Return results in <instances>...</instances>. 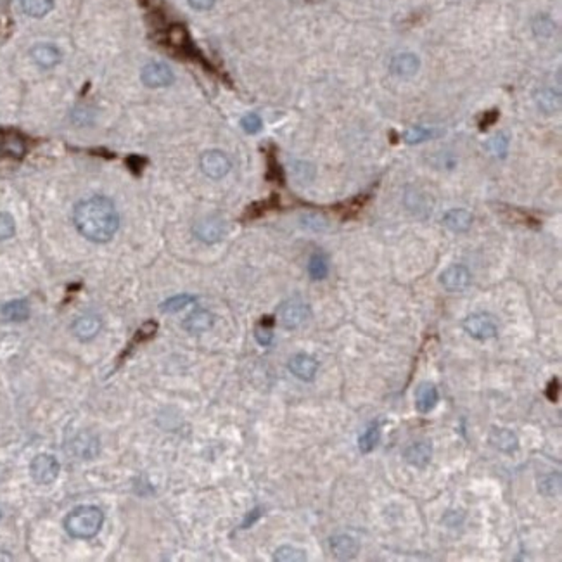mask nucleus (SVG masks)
Here are the masks:
<instances>
[{
  "label": "nucleus",
  "instance_id": "18",
  "mask_svg": "<svg viewBox=\"0 0 562 562\" xmlns=\"http://www.w3.org/2000/svg\"><path fill=\"white\" fill-rule=\"evenodd\" d=\"M488 440L492 443V447L504 451V453H512V451H515L519 448L517 436L507 428H492Z\"/></svg>",
  "mask_w": 562,
  "mask_h": 562
},
{
  "label": "nucleus",
  "instance_id": "8",
  "mask_svg": "<svg viewBox=\"0 0 562 562\" xmlns=\"http://www.w3.org/2000/svg\"><path fill=\"white\" fill-rule=\"evenodd\" d=\"M194 236L206 244H215L225 236V222L218 216H206L194 225Z\"/></svg>",
  "mask_w": 562,
  "mask_h": 562
},
{
  "label": "nucleus",
  "instance_id": "25",
  "mask_svg": "<svg viewBox=\"0 0 562 562\" xmlns=\"http://www.w3.org/2000/svg\"><path fill=\"white\" fill-rule=\"evenodd\" d=\"M21 9L30 17H44L54 7V0H19Z\"/></svg>",
  "mask_w": 562,
  "mask_h": 562
},
{
  "label": "nucleus",
  "instance_id": "27",
  "mask_svg": "<svg viewBox=\"0 0 562 562\" xmlns=\"http://www.w3.org/2000/svg\"><path fill=\"white\" fill-rule=\"evenodd\" d=\"M308 273L313 280H323L329 273V262L322 252H315L308 262Z\"/></svg>",
  "mask_w": 562,
  "mask_h": 562
},
{
  "label": "nucleus",
  "instance_id": "32",
  "mask_svg": "<svg viewBox=\"0 0 562 562\" xmlns=\"http://www.w3.org/2000/svg\"><path fill=\"white\" fill-rule=\"evenodd\" d=\"M486 149H488L495 158L505 159L508 152V137L505 134L493 135V137L486 142Z\"/></svg>",
  "mask_w": 562,
  "mask_h": 562
},
{
  "label": "nucleus",
  "instance_id": "26",
  "mask_svg": "<svg viewBox=\"0 0 562 562\" xmlns=\"http://www.w3.org/2000/svg\"><path fill=\"white\" fill-rule=\"evenodd\" d=\"M441 130H436V128H424V127H415L410 128L403 134V140L407 144L414 145V144H421V142L431 140V138L440 137Z\"/></svg>",
  "mask_w": 562,
  "mask_h": 562
},
{
  "label": "nucleus",
  "instance_id": "11",
  "mask_svg": "<svg viewBox=\"0 0 562 562\" xmlns=\"http://www.w3.org/2000/svg\"><path fill=\"white\" fill-rule=\"evenodd\" d=\"M287 367H289L294 377L305 380V383H310V380L315 379L316 371H319V362L307 353H296L291 357Z\"/></svg>",
  "mask_w": 562,
  "mask_h": 562
},
{
  "label": "nucleus",
  "instance_id": "3",
  "mask_svg": "<svg viewBox=\"0 0 562 562\" xmlns=\"http://www.w3.org/2000/svg\"><path fill=\"white\" fill-rule=\"evenodd\" d=\"M59 471H61V465H59L58 458L54 455L49 453H40L31 460L30 464V474L31 479H33L37 485L47 486L51 483H54L58 479Z\"/></svg>",
  "mask_w": 562,
  "mask_h": 562
},
{
  "label": "nucleus",
  "instance_id": "29",
  "mask_svg": "<svg viewBox=\"0 0 562 562\" xmlns=\"http://www.w3.org/2000/svg\"><path fill=\"white\" fill-rule=\"evenodd\" d=\"M538 492L542 493L543 497H556L561 493V474L556 472V474H549L540 478L538 481Z\"/></svg>",
  "mask_w": 562,
  "mask_h": 562
},
{
  "label": "nucleus",
  "instance_id": "24",
  "mask_svg": "<svg viewBox=\"0 0 562 562\" xmlns=\"http://www.w3.org/2000/svg\"><path fill=\"white\" fill-rule=\"evenodd\" d=\"M380 440V426L379 422H374V424L369 426L364 433H362L360 437H358V450L364 455L371 453L374 451V448L379 444Z\"/></svg>",
  "mask_w": 562,
  "mask_h": 562
},
{
  "label": "nucleus",
  "instance_id": "36",
  "mask_svg": "<svg viewBox=\"0 0 562 562\" xmlns=\"http://www.w3.org/2000/svg\"><path fill=\"white\" fill-rule=\"evenodd\" d=\"M241 127H243L248 134H258V131L263 128V122L258 115L250 113V115H246L243 120H241Z\"/></svg>",
  "mask_w": 562,
  "mask_h": 562
},
{
  "label": "nucleus",
  "instance_id": "38",
  "mask_svg": "<svg viewBox=\"0 0 562 562\" xmlns=\"http://www.w3.org/2000/svg\"><path fill=\"white\" fill-rule=\"evenodd\" d=\"M268 180H273V182L282 184L284 177H282V170L277 165V161L273 158L268 159Z\"/></svg>",
  "mask_w": 562,
  "mask_h": 562
},
{
  "label": "nucleus",
  "instance_id": "17",
  "mask_svg": "<svg viewBox=\"0 0 562 562\" xmlns=\"http://www.w3.org/2000/svg\"><path fill=\"white\" fill-rule=\"evenodd\" d=\"M26 152V144L19 134H0V158L21 159Z\"/></svg>",
  "mask_w": 562,
  "mask_h": 562
},
{
  "label": "nucleus",
  "instance_id": "19",
  "mask_svg": "<svg viewBox=\"0 0 562 562\" xmlns=\"http://www.w3.org/2000/svg\"><path fill=\"white\" fill-rule=\"evenodd\" d=\"M472 215L465 209H450L444 213L443 225L451 232H467L472 225Z\"/></svg>",
  "mask_w": 562,
  "mask_h": 562
},
{
  "label": "nucleus",
  "instance_id": "43",
  "mask_svg": "<svg viewBox=\"0 0 562 562\" xmlns=\"http://www.w3.org/2000/svg\"><path fill=\"white\" fill-rule=\"evenodd\" d=\"M499 120V111L497 109H493V111H488L486 115H483L481 122H479V128H488L490 125H493V123Z\"/></svg>",
  "mask_w": 562,
  "mask_h": 562
},
{
  "label": "nucleus",
  "instance_id": "2",
  "mask_svg": "<svg viewBox=\"0 0 562 562\" xmlns=\"http://www.w3.org/2000/svg\"><path fill=\"white\" fill-rule=\"evenodd\" d=\"M104 524V514L95 505H80L73 508L64 519V529L67 535L78 540L94 538Z\"/></svg>",
  "mask_w": 562,
  "mask_h": 562
},
{
  "label": "nucleus",
  "instance_id": "22",
  "mask_svg": "<svg viewBox=\"0 0 562 562\" xmlns=\"http://www.w3.org/2000/svg\"><path fill=\"white\" fill-rule=\"evenodd\" d=\"M535 101L536 106L547 115H552V113L561 109V94L557 90H552V88H543V90L536 92Z\"/></svg>",
  "mask_w": 562,
  "mask_h": 562
},
{
  "label": "nucleus",
  "instance_id": "31",
  "mask_svg": "<svg viewBox=\"0 0 562 562\" xmlns=\"http://www.w3.org/2000/svg\"><path fill=\"white\" fill-rule=\"evenodd\" d=\"M194 301H195V296H191V294H179V296L168 298L165 303H161L159 310L165 312V313H177V312L184 310V308L188 307V305L194 303Z\"/></svg>",
  "mask_w": 562,
  "mask_h": 562
},
{
  "label": "nucleus",
  "instance_id": "39",
  "mask_svg": "<svg viewBox=\"0 0 562 562\" xmlns=\"http://www.w3.org/2000/svg\"><path fill=\"white\" fill-rule=\"evenodd\" d=\"M559 386L561 384H559V379H557V377H554V379L549 383V386H547L545 396L549 398L552 403H557V400H559V390H561Z\"/></svg>",
  "mask_w": 562,
  "mask_h": 562
},
{
  "label": "nucleus",
  "instance_id": "21",
  "mask_svg": "<svg viewBox=\"0 0 562 562\" xmlns=\"http://www.w3.org/2000/svg\"><path fill=\"white\" fill-rule=\"evenodd\" d=\"M71 444L74 447V455H78L80 458H94L99 453L97 437L88 435V433L78 435Z\"/></svg>",
  "mask_w": 562,
  "mask_h": 562
},
{
  "label": "nucleus",
  "instance_id": "41",
  "mask_svg": "<svg viewBox=\"0 0 562 562\" xmlns=\"http://www.w3.org/2000/svg\"><path fill=\"white\" fill-rule=\"evenodd\" d=\"M303 222L307 223L308 227H312L313 230H323L327 229V222L319 215H308L307 218H303Z\"/></svg>",
  "mask_w": 562,
  "mask_h": 562
},
{
  "label": "nucleus",
  "instance_id": "34",
  "mask_svg": "<svg viewBox=\"0 0 562 562\" xmlns=\"http://www.w3.org/2000/svg\"><path fill=\"white\" fill-rule=\"evenodd\" d=\"M14 232H16V222H14L13 215L0 211V243L10 239L14 236Z\"/></svg>",
  "mask_w": 562,
  "mask_h": 562
},
{
  "label": "nucleus",
  "instance_id": "42",
  "mask_svg": "<svg viewBox=\"0 0 562 562\" xmlns=\"http://www.w3.org/2000/svg\"><path fill=\"white\" fill-rule=\"evenodd\" d=\"M128 166H130V170L134 173H137V175H140L142 168L145 166V159L144 158H138V156H130L128 158Z\"/></svg>",
  "mask_w": 562,
  "mask_h": 562
},
{
  "label": "nucleus",
  "instance_id": "4",
  "mask_svg": "<svg viewBox=\"0 0 562 562\" xmlns=\"http://www.w3.org/2000/svg\"><path fill=\"white\" fill-rule=\"evenodd\" d=\"M277 315H279L282 327H286V329H298V327H301L310 319L312 312L310 307L305 301L294 298V300L284 301L279 307Z\"/></svg>",
  "mask_w": 562,
  "mask_h": 562
},
{
  "label": "nucleus",
  "instance_id": "16",
  "mask_svg": "<svg viewBox=\"0 0 562 562\" xmlns=\"http://www.w3.org/2000/svg\"><path fill=\"white\" fill-rule=\"evenodd\" d=\"M437 400H440V396H437L435 384L428 383V380L419 384L417 390H415V408H417V412L429 414L437 405Z\"/></svg>",
  "mask_w": 562,
  "mask_h": 562
},
{
  "label": "nucleus",
  "instance_id": "7",
  "mask_svg": "<svg viewBox=\"0 0 562 562\" xmlns=\"http://www.w3.org/2000/svg\"><path fill=\"white\" fill-rule=\"evenodd\" d=\"M201 170L209 179L220 180L230 172V159L222 151H206L201 156Z\"/></svg>",
  "mask_w": 562,
  "mask_h": 562
},
{
  "label": "nucleus",
  "instance_id": "14",
  "mask_svg": "<svg viewBox=\"0 0 562 562\" xmlns=\"http://www.w3.org/2000/svg\"><path fill=\"white\" fill-rule=\"evenodd\" d=\"M101 327H102L101 319H99L97 315L88 313V315L78 316V319L73 322V326H71V330H73L74 337H78L80 341H90L97 336Z\"/></svg>",
  "mask_w": 562,
  "mask_h": 562
},
{
  "label": "nucleus",
  "instance_id": "23",
  "mask_svg": "<svg viewBox=\"0 0 562 562\" xmlns=\"http://www.w3.org/2000/svg\"><path fill=\"white\" fill-rule=\"evenodd\" d=\"M2 315L9 322H23L30 316V305L26 300L9 301L2 307Z\"/></svg>",
  "mask_w": 562,
  "mask_h": 562
},
{
  "label": "nucleus",
  "instance_id": "44",
  "mask_svg": "<svg viewBox=\"0 0 562 562\" xmlns=\"http://www.w3.org/2000/svg\"><path fill=\"white\" fill-rule=\"evenodd\" d=\"M216 0H188V3H191L192 9L195 10H208L211 9L213 6H215Z\"/></svg>",
  "mask_w": 562,
  "mask_h": 562
},
{
  "label": "nucleus",
  "instance_id": "9",
  "mask_svg": "<svg viewBox=\"0 0 562 562\" xmlns=\"http://www.w3.org/2000/svg\"><path fill=\"white\" fill-rule=\"evenodd\" d=\"M440 282L450 293H462L471 286V272L464 265H451L441 273Z\"/></svg>",
  "mask_w": 562,
  "mask_h": 562
},
{
  "label": "nucleus",
  "instance_id": "35",
  "mask_svg": "<svg viewBox=\"0 0 562 562\" xmlns=\"http://www.w3.org/2000/svg\"><path fill=\"white\" fill-rule=\"evenodd\" d=\"M279 201V199L273 195L272 199H268V201H259V202H255V204L251 206L250 209H248V218H258V216H262L263 213L266 211V209L273 208L275 206V202Z\"/></svg>",
  "mask_w": 562,
  "mask_h": 562
},
{
  "label": "nucleus",
  "instance_id": "6",
  "mask_svg": "<svg viewBox=\"0 0 562 562\" xmlns=\"http://www.w3.org/2000/svg\"><path fill=\"white\" fill-rule=\"evenodd\" d=\"M142 83L149 88L170 87L175 81L172 67L165 63H149L142 67Z\"/></svg>",
  "mask_w": 562,
  "mask_h": 562
},
{
  "label": "nucleus",
  "instance_id": "28",
  "mask_svg": "<svg viewBox=\"0 0 562 562\" xmlns=\"http://www.w3.org/2000/svg\"><path fill=\"white\" fill-rule=\"evenodd\" d=\"M273 561L277 562H303L307 561V552L291 545H282L273 554Z\"/></svg>",
  "mask_w": 562,
  "mask_h": 562
},
{
  "label": "nucleus",
  "instance_id": "20",
  "mask_svg": "<svg viewBox=\"0 0 562 562\" xmlns=\"http://www.w3.org/2000/svg\"><path fill=\"white\" fill-rule=\"evenodd\" d=\"M213 323H215V316L213 313L206 312V310H195L192 312L191 315L184 320V329L191 334H201L206 332L208 329H211Z\"/></svg>",
  "mask_w": 562,
  "mask_h": 562
},
{
  "label": "nucleus",
  "instance_id": "12",
  "mask_svg": "<svg viewBox=\"0 0 562 562\" xmlns=\"http://www.w3.org/2000/svg\"><path fill=\"white\" fill-rule=\"evenodd\" d=\"M330 550L339 561H351L360 552V543L350 535H337L330 538Z\"/></svg>",
  "mask_w": 562,
  "mask_h": 562
},
{
  "label": "nucleus",
  "instance_id": "10",
  "mask_svg": "<svg viewBox=\"0 0 562 562\" xmlns=\"http://www.w3.org/2000/svg\"><path fill=\"white\" fill-rule=\"evenodd\" d=\"M403 458L412 467L426 469L433 458L431 441H415V443L408 444L403 451Z\"/></svg>",
  "mask_w": 562,
  "mask_h": 562
},
{
  "label": "nucleus",
  "instance_id": "13",
  "mask_svg": "<svg viewBox=\"0 0 562 562\" xmlns=\"http://www.w3.org/2000/svg\"><path fill=\"white\" fill-rule=\"evenodd\" d=\"M419 67H421V59L415 54H412V52H403V54L394 56L390 63V71L398 78L414 77L419 71Z\"/></svg>",
  "mask_w": 562,
  "mask_h": 562
},
{
  "label": "nucleus",
  "instance_id": "33",
  "mask_svg": "<svg viewBox=\"0 0 562 562\" xmlns=\"http://www.w3.org/2000/svg\"><path fill=\"white\" fill-rule=\"evenodd\" d=\"M533 31L538 37H552L554 31H556V24L549 16L542 14V16H536L535 21H533Z\"/></svg>",
  "mask_w": 562,
  "mask_h": 562
},
{
  "label": "nucleus",
  "instance_id": "1",
  "mask_svg": "<svg viewBox=\"0 0 562 562\" xmlns=\"http://www.w3.org/2000/svg\"><path fill=\"white\" fill-rule=\"evenodd\" d=\"M74 225L92 243H109L120 227V216L111 199L104 195L83 199L74 208Z\"/></svg>",
  "mask_w": 562,
  "mask_h": 562
},
{
  "label": "nucleus",
  "instance_id": "15",
  "mask_svg": "<svg viewBox=\"0 0 562 562\" xmlns=\"http://www.w3.org/2000/svg\"><path fill=\"white\" fill-rule=\"evenodd\" d=\"M31 59H33L35 64H38L44 70H49V67H54L61 63V51H59L56 45L52 44H37L31 47L30 51Z\"/></svg>",
  "mask_w": 562,
  "mask_h": 562
},
{
  "label": "nucleus",
  "instance_id": "40",
  "mask_svg": "<svg viewBox=\"0 0 562 562\" xmlns=\"http://www.w3.org/2000/svg\"><path fill=\"white\" fill-rule=\"evenodd\" d=\"M262 515H263V508L262 507H255L251 512H248V515L244 517V521H243V524H241V528H243V529L251 528V526L255 524V522L258 521V519L262 517Z\"/></svg>",
  "mask_w": 562,
  "mask_h": 562
},
{
  "label": "nucleus",
  "instance_id": "37",
  "mask_svg": "<svg viewBox=\"0 0 562 562\" xmlns=\"http://www.w3.org/2000/svg\"><path fill=\"white\" fill-rule=\"evenodd\" d=\"M156 330H158V323H156V322H147V323H144V326H142L140 329L137 330V334H135V341H134V343H131V344L142 343V341L151 339V337L156 334Z\"/></svg>",
  "mask_w": 562,
  "mask_h": 562
},
{
  "label": "nucleus",
  "instance_id": "30",
  "mask_svg": "<svg viewBox=\"0 0 562 562\" xmlns=\"http://www.w3.org/2000/svg\"><path fill=\"white\" fill-rule=\"evenodd\" d=\"M273 323H275V320H273L272 316H263V319L259 320L258 327H256L255 337H256V341L262 344V346H270V344H272Z\"/></svg>",
  "mask_w": 562,
  "mask_h": 562
},
{
  "label": "nucleus",
  "instance_id": "5",
  "mask_svg": "<svg viewBox=\"0 0 562 562\" xmlns=\"http://www.w3.org/2000/svg\"><path fill=\"white\" fill-rule=\"evenodd\" d=\"M462 327H464V330L469 336L478 341L493 339V337H497V332H499L495 320L490 315H486V313H472L467 319H464Z\"/></svg>",
  "mask_w": 562,
  "mask_h": 562
}]
</instances>
